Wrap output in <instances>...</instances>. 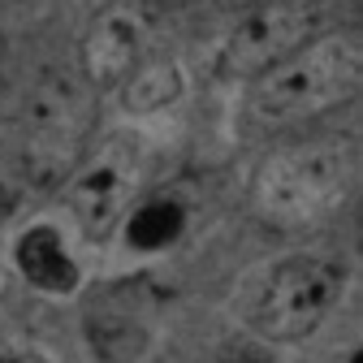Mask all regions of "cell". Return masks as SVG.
<instances>
[{
  "label": "cell",
  "mask_w": 363,
  "mask_h": 363,
  "mask_svg": "<svg viewBox=\"0 0 363 363\" xmlns=\"http://www.w3.org/2000/svg\"><path fill=\"white\" fill-rule=\"evenodd\" d=\"M346 286V264L337 255H294L268 272L255 294V329L277 342H298L333 311Z\"/></svg>",
  "instance_id": "obj_4"
},
{
  "label": "cell",
  "mask_w": 363,
  "mask_h": 363,
  "mask_svg": "<svg viewBox=\"0 0 363 363\" xmlns=\"http://www.w3.org/2000/svg\"><path fill=\"white\" fill-rule=\"evenodd\" d=\"M139 57H143V43H139L134 18L121 9L100 13L82 39V78L91 86H121V78L139 65Z\"/></svg>",
  "instance_id": "obj_7"
},
{
  "label": "cell",
  "mask_w": 363,
  "mask_h": 363,
  "mask_svg": "<svg viewBox=\"0 0 363 363\" xmlns=\"http://www.w3.org/2000/svg\"><path fill=\"white\" fill-rule=\"evenodd\" d=\"M315 26H320V0H251L225 39V65L234 74L259 78L311 43Z\"/></svg>",
  "instance_id": "obj_5"
},
{
  "label": "cell",
  "mask_w": 363,
  "mask_h": 363,
  "mask_svg": "<svg viewBox=\"0 0 363 363\" xmlns=\"http://www.w3.org/2000/svg\"><path fill=\"white\" fill-rule=\"evenodd\" d=\"M359 173V156L342 139L294 143L277 156H268L251 182V199L264 220L272 225H315L333 216Z\"/></svg>",
  "instance_id": "obj_2"
},
{
  "label": "cell",
  "mask_w": 363,
  "mask_h": 363,
  "mask_svg": "<svg viewBox=\"0 0 363 363\" xmlns=\"http://www.w3.org/2000/svg\"><path fill=\"white\" fill-rule=\"evenodd\" d=\"M96 121V86L82 74H43L22 104V169L30 182L48 186L65 177Z\"/></svg>",
  "instance_id": "obj_3"
},
{
  "label": "cell",
  "mask_w": 363,
  "mask_h": 363,
  "mask_svg": "<svg viewBox=\"0 0 363 363\" xmlns=\"http://www.w3.org/2000/svg\"><path fill=\"white\" fill-rule=\"evenodd\" d=\"M86 342L100 363H139L152 346V329L139 307L104 298L86 311Z\"/></svg>",
  "instance_id": "obj_8"
},
{
  "label": "cell",
  "mask_w": 363,
  "mask_h": 363,
  "mask_svg": "<svg viewBox=\"0 0 363 363\" xmlns=\"http://www.w3.org/2000/svg\"><path fill=\"white\" fill-rule=\"evenodd\" d=\"M363 78V48L359 35H329L311 39L286 61L264 69L251 91V121L259 125H294L346 104Z\"/></svg>",
  "instance_id": "obj_1"
},
{
  "label": "cell",
  "mask_w": 363,
  "mask_h": 363,
  "mask_svg": "<svg viewBox=\"0 0 363 363\" xmlns=\"http://www.w3.org/2000/svg\"><path fill=\"white\" fill-rule=\"evenodd\" d=\"M177 91H182V78L169 57H139V65L121 78V100L130 113H156L177 100Z\"/></svg>",
  "instance_id": "obj_10"
},
{
  "label": "cell",
  "mask_w": 363,
  "mask_h": 363,
  "mask_svg": "<svg viewBox=\"0 0 363 363\" xmlns=\"http://www.w3.org/2000/svg\"><path fill=\"white\" fill-rule=\"evenodd\" d=\"M18 212V191H9V186H0V220H9Z\"/></svg>",
  "instance_id": "obj_12"
},
{
  "label": "cell",
  "mask_w": 363,
  "mask_h": 363,
  "mask_svg": "<svg viewBox=\"0 0 363 363\" xmlns=\"http://www.w3.org/2000/svg\"><path fill=\"white\" fill-rule=\"evenodd\" d=\"M156 5H191V0H156Z\"/></svg>",
  "instance_id": "obj_13"
},
{
  "label": "cell",
  "mask_w": 363,
  "mask_h": 363,
  "mask_svg": "<svg viewBox=\"0 0 363 363\" xmlns=\"http://www.w3.org/2000/svg\"><path fill=\"white\" fill-rule=\"evenodd\" d=\"M0 363H13V359H9V354H0Z\"/></svg>",
  "instance_id": "obj_14"
},
{
  "label": "cell",
  "mask_w": 363,
  "mask_h": 363,
  "mask_svg": "<svg viewBox=\"0 0 363 363\" xmlns=\"http://www.w3.org/2000/svg\"><path fill=\"white\" fill-rule=\"evenodd\" d=\"M186 230V208L177 199H147L139 212L125 220V238L139 251H164Z\"/></svg>",
  "instance_id": "obj_11"
},
{
  "label": "cell",
  "mask_w": 363,
  "mask_h": 363,
  "mask_svg": "<svg viewBox=\"0 0 363 363\" xmlns=\"http://www.w3.org/2000/svg\"><path fill=\"white\" fill-rule=\"evenodd\" d=\"M130 164L121 156H104L91 169H82L69 186V208L78 216V225L91 238H104L113 225L125 216V199H130Z\"/></svg>",
  "instance_id": "obj_6"
},
{
  "label": "cell",
  "mask_w": 363,
  "mask_h": 363,
  "mask_svg": "<svg viewBox=\"0 0 363 363\" xmlns=\"http://www.w3.org/2000/svg\"><path fill=\"white\" fill-rule=\"evenodd\" d=\"M18 268L22 277L48 294H69L78 286V264L57 238V230H30L18 242Z\"/></svg>",
  "instance_id": "obj_9"
}]
</instances>
